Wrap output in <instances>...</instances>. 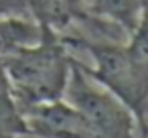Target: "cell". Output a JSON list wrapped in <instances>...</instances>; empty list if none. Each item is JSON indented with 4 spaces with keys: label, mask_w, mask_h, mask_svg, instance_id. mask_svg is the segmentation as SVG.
Returning <instances> with one entry per match:
<instances>
[{
    "label": "cell",
    "mask_w": 148,
    "mask_h": 138,
    "mask_svg": "<svg viewBox=\"0 0 148 138\" xmlns=\"http://www.w3.org/2000/svg\"><path fill=\"white\" fill-rule=\"evenodd\" d=\"M65 47L85 51L93 65L81 63L85 73L112 91L134 114L140 128L146 130L148 100V51H146V19L124 41L120 39H85L61 37Z\"/></svg>",
    "instance_id": "cell-1"
},
{
    "label": "cell",
    "mask_w": 148,
    "mask_h": 138,
    "mask_svg": "<svg viewBox=\"0 0 148 138\" xmlns=\"http://www.w3.org/2000/svg\"><path fill=\"white\" fill-rule=\"evenodd\" d=\"M73 55L59 35L41 31L37 43L23 45L0 59L18 108L59 100L65 91Z\"/></svg>",
    "instance_id": "cell-2"
},
{
    "label": "cell",
    "mask_w": 148,
    "mask_h": 138,
    "mask_svg": "<svg viewBox=\"0 0 148 138\" xmlns=\"http://www.w3.org/2000/svg\"><path fill=\"white\" fill-rule=\"evenodd\" d=\"M61 97L83 116L97 138H146V130L138 126L126 104L91 79L75 57Z\"/></svg>",
    "instance_id": "cell-3"
},
{
    "label": "cell",
    "mask_w": 148,
    "mask_h": 138,
    "mask_svg": "<svg viewBox=\"0 0 148 138\" xmlns=\"http://www.w3.org/2000/svg\"><path fill=\"white\" fill-rule=\"evenodd\" d=\"M23 116L35 138H97L83 116L63 97L27 106Z\"/></svg>",
    "instance_id": "cell-4"
},
{
    "label": "cell",
    "mask_w": 148,
    "mask_h": 138,
    "mask_svg": "<svg viewBox=\"0 0 148 138\" xmlns=\"http://www.w3.org/2000/svg\"><path fill=\"white\" fill-rule=\"evenodd\" d=\"M81 10L118 27L130 37L146 19V0H79Z\"/></svg>",
    "instance_id": "cell-5"
},
{
    "label": "cell",
    "mask_w": 148,
    "mask_h": 138,
    "mask_svg": "<svg viewBox=\"0 0 148 138\" xmlns=\"http://www.w3.org/2000/svg\"><path fill=\"white\" fill-rule=\"evenodd\" d=\"M25 6L37 23L39 31L67 35L81 16L79 0H25Z\"/></svg>",
    "instance_id": "cell-6"
},
{
    "label": "cell",
    "mask_w": 148,
    "mask_h": 138,
    "mask_svg": "<svg viewBox=\"0 0 148 138\" xmlns=\"http://www.w3.org/2000/svg\"><path fill=\"white\" fill-rule=\"evenodd\" d=\"M41 31L35 21L25 16H0V59L23 45L37 43Z\"/></svg>",
    "instance_id": "cell-7"
},
{
    "label": "cell",
    "mask_w": 148,
    "mask_h": 138,
    "mask_svg": "<svg viewBox=\"0 0 148 138\" xmlns=\"http://www.w3.org/2000/svg\"><path fill=\"white\" fill-rule=\"evenodd\" d=\"M29 126L10 87L0 91V138H27Z\"/></svg>",
    "instance_id": "cell-8"
}]
</instances>
